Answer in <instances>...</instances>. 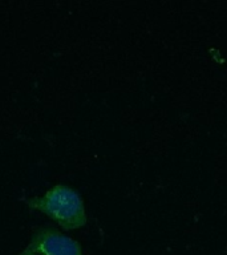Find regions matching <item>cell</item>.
Returning a JSON list of instances; mask_svg holds the SVG:
<instances>
[{"mask_svg":"<svg viewBox=\"0 0 227 255\" xmlns=\"http://www.w3.org/2000/svg\"><path fill=\"white\" fill-rule=\"evenodd\" d=\"M27 205L48 215L64 230H76L87 225V211L81 195L63 183L48 189L41 197L27 199Z\"/></svg>","mask_w":227,"mask_h":255,"instance_id":"6da1fadb","label":"cell"},{"mask_svg":"<svg viewBox=\"0 0 227 255\" xmlns=\"http://www.w3.org/2000/svg\"><path fill=\"white\" fill-rule=\"evenodd\" d=\"M19 255H83L77 241L52 226L37 227Z\"/></svg>","mask_w":227,"mask_h":255,"instance_id":"7a4b0ae2","label":"cell"}]
</instances>
